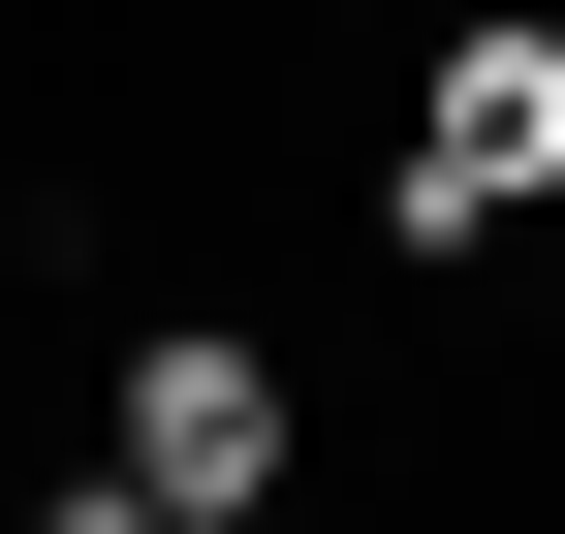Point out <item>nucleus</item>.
<instances>
[{
  "label": "nucleus",
  "instance_id": "obj_1",
  "mask_svg": "<svg viewBox=\"0 0 565 534\" xmlns=\"http://www.w3.org/2000/svg\"><path fill=\"white\" fill-rule=\"evenodd\" d=\"M534 189H565V32H440V95H408V189H377V221H408V252H503Z\"/></svg>",
  "mask_w": 565,
  "mask_h": 534
},
{
  "label": "nucleus",
  "instance_id": "obj_2",
  "mask_svg": "<svg viewBox=\"0 0 565 534\" xmlns=\"http://www.w3.org/2000/svg\"><path fill=\"white\" fill-rule=\"evenodd\" d=\"M95 503H126V534H221V503H282V377H252V346H126Z\"/></svg>",
  "mask_w": 565,
  "mask_h": 534
}]
</instances>
